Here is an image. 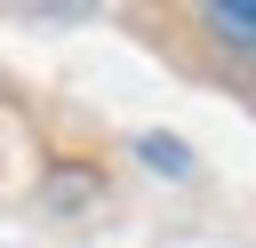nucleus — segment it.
<instances>
[{"label": "nucleus", "mask_w": 256, "mask_h": 248, "mask_svg": "<svg viewBox=\"0 0 256 248\" xmlns=\"http://www.w3.org/2000/svg\"><path fill=\"white\" fill-rule=\"evenodd\" d=\"M208 24H216L224 40H240V48H256V0H216Z\"/></svg>", "instance_id": "nucleus-1"}, {"label": "nucleus", "mask_w": 256, "mask_h": 248, "mask_svg": "<svg viewBox=\"0 0 256 248\" xmlns=\"http://www.w3.org/2000/svg\"><path fill=\"white\" fill-rule=\"evenodd\" d=\"M144 160H152V168H168V176H192V152H184L176 136H144Z\"/></svg>", "instance_id": "nucleus-2"}, {"label": "nucleus", "mask_w": 256, "mask_h": 248, "mask_svg": "<svg viewBox=\"0 0 256 248\" xmlns=\"http://www.w3.org/2000/svg\"><path fill=\"white\" fill-rule=\"evenodd\" d=\"M40 200H48L56 216H72V208L88 200V176H48V192H40Z\"/></svg>", "instance_id": "nucleus-3"}]
</instances>
